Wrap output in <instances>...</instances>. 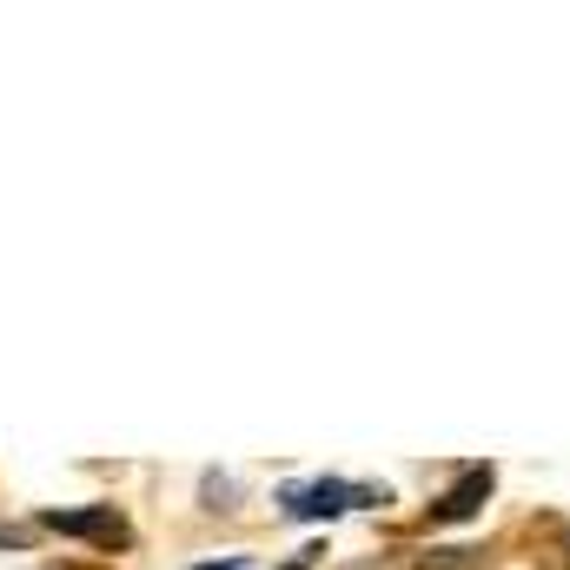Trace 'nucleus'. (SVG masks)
Segmentation results:
<instances>
[{
    "mask_svg": "<svg viewBox=\"0 0 570 570\" xmlns=\"http://www.w3.org/2000/svg\"><path fill=\"white\" fill-rule=\"evenodd\" d=\"M425 570H471V551H431Z\"/></svg>",
    "mask_w": 570,
    "mask_h": 570,
    "instance_id": "4",
    "label": "nucleus"
},
{
    "mask_svg": "<svg viewBox=\"0 0 570 570\" xmlns=\"http://www.w3.org/2000/svg\"><path fill=\"white\" fill-rule=\"evenodd\" d=\"M206 570H239V564H233V558H219V564H206Z\"/></svg>",
    "mask_w": 570,
    "mask_h": 570,
    "instance_id": "6",
    "label": "nucleus"
},
{
    "mask_svg": "<svg viewBox=\"0 0 570 570\" xmlns=\"http://www.w3.org/2000/svg\"><path fill=\"white\" fill-rule=\"evenodd\" d=\"M292 518H338V511H358V504H392L385 484H338V478H318V484H292L279 498Z\"/></svg>",
    "mask_w": 570,
    "mask_h": 570,
    "instance_id": "1",
    "label": "nucleus"
},
{
    "mask_svg": "<svg viewBox=\"0 0 570 570\" xmlns=\"http://www.w3.org/2000/svg\"><path fill=\"white\" fill-rule=\"evenodd\" d=\"M206 498H213L206 511H233V484L226 478H206Z\"/></svg>",
    "mask_w": 570,
    "mask_h": 570,
    "instance_id": "5",
    "label": "nucleus"
},
{
    "mask_svg": "<svg viewBox=\"0 0 570 570\" xmlns=\"http://www.w3.org/2000/svg\"><path fill=\"white\" fill-rule=\"evenodd\" d=\"M40 524H47V531H60V538H94V544H127V518H120L114 504H94V511H47Z\"/></svg>",
    "mask_w": 570,
    "mask_h": 570,
    "instance_id": "2",
    "label": "nucleus"
},
{
    "mask_svg": "<svg viewBox=\"0 0 570 570\" xmlns=\"http://www.w3.org/2000/svg\"><path fill=\"white\" fill-rule=\"evenodd\" d=\"M491 498V464H471L438 504H431V524H464V518H478V504Z\"/></svg>",
    "mask_w": 570,
    "mask_h": 570,
    "instance_id": "3",
    "label": "nucleus"
}]
</instances>
